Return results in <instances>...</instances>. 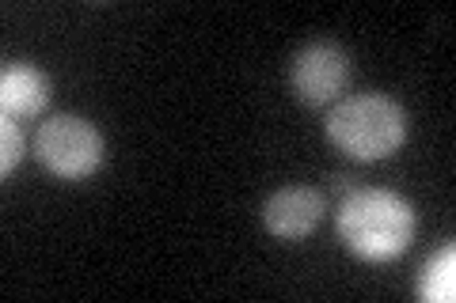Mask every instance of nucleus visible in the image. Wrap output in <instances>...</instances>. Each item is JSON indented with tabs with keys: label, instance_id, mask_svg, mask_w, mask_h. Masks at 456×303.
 I'll return each mask as SVG.
<instances>
[{
	"label": "nucleus",
	"instance_id": "nucleus-1",
	"mask_svg": "<svg viewBox=\"0 0 456 303\" xmlns=\"http://www.w3.org/2000/svg\"><path fill=\"white\" fill-rule=\"evenodd\" d=\"M335 224L338 239L346 243L350 254L365 258V262H392L411 247L419 216L407 197L365 186V190H354L338 205Z\"/></svg>",
	"mask_w": 456,
	"mask_h": 303
},
{
	"label": "nucleus",
	"instance_id": "nucleus-2",
	"mask_svg": "<svg viewBox=\"0 0 456 303\" xmlns=\"http://www.w3.org/2000/svg\"><path fill=\"white\" fill-rule=\"evenodd\" d=\"M327 140L358 163H380L395 155L407 140V110L380 92H362L327 110Z\"/></svg>",
	"mask_w": 456,
	"mask_h": 303
},
{
	"label": "nucleus",
	"instance_id": "nucleus-3",
	"mask_svg": "<svg viewBox=\"0 0 456 303\" xmlns=\"http://www.w3.org/2000/svg\"><path fill=\"white\" fill-rule=\"evenodd\" d=\"M35 155L53 179L80 182V179H88L103 167L107 144H103V133H99L88 118H77V114H53V118L42 122V129H38Z\"/></svg>",
	"mask_w": 456,
	"mask_h": 303
},
{
	"label": "nucleus",
	"instance_id": "nucleus-4",
	"mask_svg": "<svg viewBox=\"0 0 456 303\" xmlns=\"http://www.w3.org/2000/svg\"><path fill=\"white\" fill-rule=\"evenodd\" d=\"M354 65L350 53L335 42H312L289 61V92L305 107H327L338 103L342 92L350 88Z\"/></svg>",
	"mask_w": 456,
	"mask_h": 303
},
{
	"label": "nucleus",
	"instance_id": "nucleus-5",
	"mask_svg": "<svg viewBox=\"0 0 456 303\" xmlns=\"http://www.w3.org/2000/svg\"><path fill=\"white\" fill-rule=\"evenodd\" d=\"M323 220V194L312 186H281L263 201V227L278 239H308Z\"/></svg>",
	"mask_w": 456,
	"mask_h": 303
},
{
	"label": "nucleus",
	"instance_id": "nucleus-6",
	"mask_svg": "<svg viewBox=\"0 0 456 303\" xmlns=\"http://www.w3.org/2000/svg\"><path fill=\"white\" fill-rule=\"evenodd\" d=\"M50 76L35 65H8L0 72V107L4 118H38L50 103Z\"/></svg>",
	"mask_w": 456,
	"mask_h": 303
},
{
	"label": "nucleus",
	"instance_id": "nucleus-7",
	"mask_svg": "<svg viewBox=\"0 0 456 303\" xmlns=\"http://www.w3.org/2000/svg\"><path fill=\"white\" fill-rule=\"evenodd\" d=\"M415 296L422 303H452L456 299V247L445 243L441 251H434L419 269Z\"/></svg>",
	"mask_w": 456,
	"mask_h": 303
},
{
	"label": "nucleus",
	"instance_id": "nucleus-8",
	"mask_svg": "<svg viewBox=\"0 0 456 303\" xmlns=\"http://www.w3.org/2000/svg\"><path fill=\"white\" fill-rule=\"evenodd\" d=\"M0 175H12V171L20 167L27 144H23V133H20V122L16 118H4L0 122Z\"/></svg>",
	"mask_w": 456,
	"mask_h": 303
}]
</instances>
